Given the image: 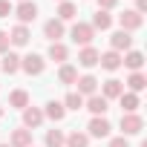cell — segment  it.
I'll list each match as a JSON object with an SVG mask.
<instances>
[{"instance_id":"obj_1","label":"cell","mask_w":147,"mask_h":147,"mask_svg":"<svg viewBox=\"0 0 147 147\" xmlns=\"http://www.w3.org/2000/svg\"><path fill=\"white\" fill-rule=\"evenodd\" d=\"M118 23H121V32H136L144 26V15H138L136 9H124V15H118Z\"/></svg>"},{"instance_id":"obj_2","label":"cell","mask_w":147,"mask_h":147,"mask_svg":"<svg viewBox=\"0 0 147 147\" xmlns=\"http://www.w3.org/2000/svg\"><path fill=\"white\" fill-rule=\"evenodd\" d=\"M69 38L75 40V43H81V46H90L92 38H95V29L90 23H75V26L69 29Z\"/></svg>"},{"instance_id":"obj_3","label":"cell","mask_w":147,"mask_h":147,"mask_svg":"<svg viewBox=\"0 0 147 147\" xmlns=\"http://www.w3.org/2000/svg\"><path fill=\"white\" fill-rule=\"evenodd\" d=\"M121 130H124V136H138L144 130V118L138 113H124L121 115Z\"/></svg>"},{"instance_id":"obj_4","label":"cell","mask_w":147,"mask_h":147,"mask_svg":"<svg viewBox=\"0 0 147 147\" xmlns=\"http://www.w3.org/2000/svg\"><path fill=\"white\" fill-rule=\"evenodd\" d=\"M20 69L26 72V75H40V72L46 69V61L40 58V55H26V58H20Z\"/></svg>"},{"instance_id":"obj_5","label":"cell","mask_w":147,"mask_h":147,"mask_svg":"<svg viewBox=\"0 0 147 147\" xmlns=\"http://www.w3.org/2000/svg\"><path fill=\"white\" fill-rule=\"evenodd\" d=\"M12 15L20 20V26H26V23H32V20L38 18V6L32 3V0H23L18 9H12Z\"/></svg>"},{"instance_id":"obj_6","label":"cell","mask_w":147,"mask_h":147,"mask_svg":"<svg viewBox=\"0 0 147 147\" xmlns=\"http://www.w3.org/2000/svg\"><path fill=\"white\" fill-rule=\"evenodd\" d=\"M110 121L104 118V115H92V121H90V127H87V136H92V138H107L110 136Z\"/></svg>"},{"instance_id":"obj_7","label":"cell","mask_w":147,"mask_h":147,"mask_svg":"<svg viewBox=\"0 0 147 147\" xmlns=\"http://www.w3.org/2000/svg\"><path fill=\"white\" fill-rule=\"evenodd\" d=\"M63 23L58 20V18H52V20H46L43 23V38H49L52 43H61V38H63Z\"/></svg>"},{"instance_id":"obj_8","label":"cell","mask_w":147,"mask_h":147,"mask_svg":"<svg viewBox=\"0 0 147 147\" xmlns=\"http://www.w3.org/2000/svg\"><path fill=\"white\" fill-rule=\"evenodd\" d=\"M130 46H133V38H130V32H113V38H110V49L113 52H130Z\"/></svg>"},{"instance_id":"obj_9","label":"cell","mask_w":147,"mask_h":147,"mask_svg":"<svg viewBox=\"0 0 147 147\" xmlns=\"http://www.w3.org/2000/svg\"><path fill=\"white\" fill-rule=\"evenodd\" d=\"M84 107H87L92 115H104V113L110 110V101H107L104 95H98V92H95V95H90V98L84 101Z\"/></svg>"},{"instance_id":"obj_10","label":"cell","mask_w":147,"mask_h":147,"mask_svg":"<svg viewBox=\"0 0 147 147\" xmlns=\"http://www.w3.org/2000/svg\"><path fill=\"white\" fill-rule=\"evenodd\" d=\"M98 55H101V52H98L95 46H84V49L78 52V63H81L84 69H92V66H98Z\"/></svg>"},{"instance_id":"obj_11","label":"cell","mask_w":147,"mask_h":147,"mask_svg":"<svg viewBox=\"0 0 147 147\" xmlns=\"http://www.w3.org/2000/svg\"><path fill=\"white\" fill-rule=\"evenodd\" d=\"M75 84H78V95H87V98H90V95L98 92V78H95V75H81Z\"/></svg>"},{"instance_id":"obj_12","label":"cell","mask_w":147,"mask_h":147,"mask_svg":"<svg viewBox=\"0 0 147 147\" xmlns=\"http://www.w3.org/2000/svg\"><path fill=\"white\" fill-rule=\"evenodd\" d=\"M40 124H43V110L26 107V110H23V127H26V130H35V127H40Z\"/></svg>"},{"instance_id":"obj_13","label":"cell","mask_w":147,"mask_h":147,"mask_svg":"<svg viewBox=\"0 0 147 147\" xmlns=\"http://www.w3.org/2000/svg\"><path fill=\"white\" fill-rule=\"evenodd\" d=\"M29 38H32V32H29L26 26H20V23L9 32V43H12V46H26V43H29Z\"/></svg>"},{"instance_id":"obj_14","label":"cell","mask_w":147,"mask_h":147,"mask_svg":"<svg viewBox=\"0 0 147 147\" xmlns=\"http://www.w3.org/2000/svg\"><path fill=\"white\" fill-rule=\"evenodd\" d=\"M98 63L107 69V72H115L118 66H121V52H104V55H98Z\"/></svg>"},{"instance_id":"obj_15","label":"cell","mask_w":147,"mask_h":147,"mask_svg":"<svg viewBox=\"0 0 147 147\" xmlns=\"http://www.w3.org/2000/svg\"><path fill=\"white\" fill-rule=\"evenodd\" d=\"M121 63H124L127 69H133V72H141V66H144V55L136 52V49H130L127 55H121Z\"/></svg>"},{"instance_id":"obj_16","label":"cell","mask_w":147,"mask_h":147,"mask_svg":"<svg viewBox=\"0 0 147 147\" xmlns=\"http://www.w3.org/2000/svg\"><path fill=\"white\" fill-rule=\"evenodd\" d=\"M124 92V84L118 81V78H110V81H104V87H101V95L107 98V101H113V98H118Z\"/></svg>"},{"instance_id":"obj_17","label":"cell","mask_w":147,"mask_h":147,"mask_svg":"<svg viewBox=\"0 0 147 147\" xmlns=\"http://www.w3.org/2000/svg\"><path fill=\"white\" fill-rule=\"evenodd\" d=\"M9 147H32V130H26V127L15 130V133H12Z\"/></svg>"},{"instance_id":"obj_18","label":"cell","mask_w":147,"mask_h":147,"mask_svg":"<svg viewBox=\"0 0 147 147\" xmlns=\"http://www.w3.org/2000/svg\"><path fill=\"white\" fill-rule=\"evenodd\" d=\"M0 69H3L6 75H15V72L20 69V55H15V52H6V55H3V61H0Z\"/></svg>"},{"instance_id":"obj_19","label":"cell","mask_w":147,"mask_h":147,"mask_svg":"<svg viewBox=\"0 0 147 147\" xmlns=\"http://www.w3.org/2000/svg\"><path fill=\"white\" fill-rule=\"evenodd\" d=\"M90 26L104 32V29H110V26H113V15H110V12H104V9H98V12L92 15V23H90Z\"/></svg>"},{"instance_id":"obj_20","label":"cell","mask_w":147,"mask_h":147,"mask_svg":"<svg viewBox=\"0 0 147 147\" xmlns=\"http://www.w3.org/2000/svg\"><path fill=\"white\" fill-rule=\"evenodd\" d=\"M118 101H121V110H124V113H136V110L141 107V101H138L136 92H121Z\"/></svg>"},{"instance_id":"obj_21","label":"cell","mask_w":147,"mask_h":147,"mask_svg":"<svg viewBox=\"0 0 147 147\" xmlns=\"http://www.w3.org/2000/svg\"><path fill=\"white\" fill-rule=\"evenodd\" d=\"M63 115H66V110H63L61 101H49L46 110H43V118H52V121H63Z\"/></svg>"},{"instance_id":"obj_22","label":"cell","mask_w":147,"mask_h":147,"mask_svg":"<svg viewBox=\"0 0 147 147\" xmlns=\"http://www.w3.org/2000/svg\"><path fill=\"white\" fill-rule=\"evenodd\" d=\"M58 81H61V84H75V81H78V69L72 66V63H63V66L58 69Z\"/></svg>"},{"instance_id":"obj_23","label":"cell","mask_w":147,"mask_h":147,"mask_svg":"<svg viewBox=\"0 0 147 147\" xmlns=\"http://www.w3.org/2000/svg\"><path fill=\"white\" fill-rule=\"evenodd\" d=\"M9 107H15V110H26V107H29V92H26V90H15V92L9 95Z\"/></svg>"},{"instance_id":"obj_24","label":"cell","mask_w":147,"mask_h":147,"mask_svg":"<svg viewBox=\"0 0 147 147\" xmlns=\"http://www.w3.org/2000/svg\"><path fill=\"white\" fill-rule=\"evenodd\" d=\"M75 15H78V6L69 3V0H63V3L58 6V20H61V23H63V20H72Z\"/></svg>"},{"instance_id":"obj_25","label":"cell","mask_w":147,"mask_h":147,"mask_svg":"<svg viewBox=\"0 0 147 147\" xmlns=\"http://www.w3.org/2000/svg\"><path fill=\"white\" fill-rule=\"evenodd\" d=\"M63 144H66V147H90V136L75 130V133H69V136H66V141H63Z\"/></svg>"},{"instance_id":"obj_26","label":"cell","mask_w":147,"mask_h":147,"mask_svg":"<svg viewBox=\"0 0 147 147\" xmlns=\"http://www.w3.org/2000/svg\"><path fill=\"white\" fill-rule=\"evenodd\" d=\"M127 87H130V92H141L144 87H147V78H144V72H133V75L127 78Z\"/></svg>"},{"instance_id":"obj_27","label":"cell","mask_w":147,"mask_h":147,"mask_svg":"<svg viewBox=\"0 0 147 147\" xmlns=\"http://www.w3.org/2000/svg\"><path fill=\"white\" fill-rule=\"evenodd\" d=\"M49 58L58 61V63H63V61L69 58V49H66L63 43H49Z\"/></svg>"},{"instance_id":"obj_28","label":"cell","mask_w":147,"mask_h":147,"mask_svg":"<svg viewBox=\"0 0 147 147\" xmlns=\"http://www.w3.org/2000/svg\"><path fill=\"white\" fill-rule=\"evenodd\" d=\"M46 147H63V141H66V136H63V130H46Z\"/></svg>"},{"instance_id":"obj_29","label":"cell","mask_w":147,"mask_h":147,"mask_svg":"<svg viewBox=\"0 0 147 147\" xmlns=\"http://www.w3.org/2000/svg\"><path fill=\"white\" fill-rule=\"evenodd\" d=\"M61 104H63V110H81V107H84V95H78V92H69V95H66Z\"/></svg>"},{"instance_id":"obj_30","label":"cell","mask_w":147,"mask_h":147,"mask_svg":"<svg viewBox=\"0 0 147 147\" xmlns=\"http://www.w3.org/2000/svg\"><path fill=\"white\" fill-rule=\"evenodd\" d=\"M9 46H12V43H9V32H3V29H0V52L6 55V52H9Z\"/></svg>"},{"instance_id":"obj_31","label":"cell","mask_w":147,"mask_h":147,"mask_svg":"<svg viewBox=\"0 0 147 147\" xmlns=\"http://www.w3.org/2000/svg\"><path fill=\"white\" fill-rule=\"evenodd\" d=\"M110 147H130V141H127V136H115V138H110Z\"/></svg>"},{"instance_id":"obj_32","label":"cell","mask_w":147,"mask_h":147,"mask_svg":"<svg viewBox=\"0 0 147 147\" xmlns=\"http://www.w3.org/2000/svg\"><path fill=\"white\" fill-rule=\"evenodd\" d=\"M12 15V3L9 0H0V18H9Z\"/></svg>"},{"instance_id":"obj_33","label":"cell","mask_w":147,"mask_h":147,"mask_svg":"<svg viewBox=\"0 0 147 147\" xmlns=\"http://www.w3.org/2000/svg\"><path fill=\"white\" fill-rule=\"evenodd\" d=\"M115 6H118V0H98V9H104V12H110Z\"/></svg>"},{"instance_id":"obj_34","label":"cell","mask_w":147,"mask_h":147,"mask_svg":"<svg viewBox=\"0 0 147 147\" xmlns=\"http://www.w3.org/2000/svg\"><path fill=\"white\" fill-rule=\"evenodd\" d=\"M136 12H138V15L147 12V0H136Z\"/></svg>"},{"instance_id":"obj_35","label":"cell","mask_w":147,"mask_h":147,"mask_svg":"<svg viewBox=\"0 0 147 147\" xmlns=\"http://www.w3.org/2000/svg\"><path fill=\"white\" fill-rule=\"evenodd\" d=\"M0 118H3V104H0Z\"/></svg>"},{"instance_id":"obj_36","label":"cell","mask_w":147,"mask_h":147,"mask_svg":"<svg viewBox=\"0 0 147 147\" xmlns=\"http://www.w3.org/2000/svg\"><path fill=\"white\" fill-rule=\"evenodd\" d=\"M0 147H9V144H0Z\"/></svg>"},{"instance_id":"obj_37","label":"cell","mask_w":147,"mask_h":147,"mask_svg":"<svg viewBox=\"0 0 147 147\" xmlns=\"http://www.w3.org/2000/svg\"><path fill=\"white\" fill-rule=\"evenodd\" d=\"M61 3H63V0H61Z\"/></svg>"},{"instance_id":"obj_38","label":"cell","mask_w":147,"mask_h":147,"mask_svg":"<svg viewBox=\"0 0 147 147\" xmlns=\"http://www.w3.org/2000/svg\"><path fill=\"white\" fill-rule=\"evenodd\" d=\"M20 3H23V0H20Z\"/></svg>"}]
</instances>
